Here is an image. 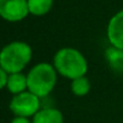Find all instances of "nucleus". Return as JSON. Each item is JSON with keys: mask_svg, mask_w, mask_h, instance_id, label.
Wrapping results in <instances>:
<instances>
[{"mask_svg": "<svg viewBox=\"0 0 123 123\" xmlns=\"http://www.w3.org/2000/svg\"><path fill=\"white\" fill-rule=\"evenodd\" d=\"M54 69L67 79L76 80L83 77L88 70L86 58L75 48L64 47L60 48L53 59Z\"/></svg>", "mask_w": 123, "mask_h": 123, "instance_id": "1", "label": "nucleus"}, {"mask_svg": "<svg viewBox=\"0 0 123 123\" xmlns=\"http://www.w3.org/2000/svg\"><path fill=\"white\" fill-rule=\"evenodd\" d=\"M31 59V47L22 41L6 45L0 54V67L9 74L21 73Z\"/></svg>", "mask_w": 123, "mask_h": 123, "instance_id": "2", "label": "nucleus"}, {"mask_svg": "<svg viewBox=\"0 0 123 123\" xmlns=\"http://www.w3.org/2000/svg\"><path fill=\"white\" fill-rule=\"evenodd\" d=\"M28 89L39 98L48 95L57 82V70L48 63L36 64L27 75Z\"/></svg>", "mask_w": 123, "mask_h": 123, "instance_id": "3", "label": "nucleus"}, {"mask_svg": "<svg viewBox=\"0 0 123 123\" xmlns=\"http://www.w3.org/2000/svg\"><path fill=\"white\" fill-rule=\"evenodd\" d=\"M10 109L16 116L19 117L35 116L40 111V99L31 92H23L12 98Z\"/></svg>", "mask_w": 123, "mask_h": 123, "instance_id": "4", "label": "nucleus"}, {"mask_svg": "<svg viewBox=\"0 0 123 123\" xmlns=\"http://www.w3.org/2000/svg\"><path fill=\"white\" fill-rule=\"evenodd\" d=\"M28 13V0H0V15L6 21L18 22Z\"/></svg>", "mask_w": 123, "mask_h": 123, "instance_id": "5", "label": "nucleus"}, {"mask_svg": "<svg viewBox=\"0 0 123 123\" xmlns=\"http://www.w3.org/2000/svg\"><path fill=\"white\" fill-rule=\"evenodd\" d=\"M107 37L113 47L123 49V10L117 12L109 22Z\"/></svg>", "mask_w": 123, "mask_h": 123, "instance_id": "6", "label": "nucleus"}, {"mask_svg": "<svg viewBox=\"0 0 123 123\" xmlns=\"http://www.w3.org/2000/svg\"><path fill=\"white\" fill-rule=\"evenodd\" d=\"M33 123H64V117L59 110L47 107L40 110L34 116Z\"/></svg>", "mask_w": 123, "mask_h": 123, "instance_id": "7", "label": "nucleus"}, {"mask_svg": "<svg viewBox=\"0 0 123 123\" xmlns=\"http://www.w3.org/2000/svg\"><path fill=\"white\" fill-rule=\"evenodd\" d=\"M105 58L113 71L123 73V49L111 46L105 51Z\"/></svg>", "mask_w": 123, "mask_h": 123, "instance_id": "8", "label": "nucleus"}, {"mask_svg": "<svg viewBox=\"0 0 123 123\" xmlns=\"http://www.w3.org/2000/svg\"><path fill=\"white\" fill-rule=\"evenodd\" d=\"M6 88H7L9 92H11L15 95L23 93L24 89L28 88V79H27V76L21 74V73L10 74Z\"/></svg>", "mask_w": 123, "mask_h": 123, "instance_id": "9", "label": "nucleus"}, {"mask_svg": "<svg viewBox=\"0 0 123 123\" xmlns=\"http://www.w3.org/2000/svg\"><path fill=\"white\" fill-rule=\"evenodd\" d=\"M53 4V0H28L29 12L34 16L46 15Z\"/></svg>", "mask_w": 123, "mask_h": 123, "instance_id": "10", "label": "nucleus"}, {"mask_svg": "<svg viewBox=\"0 0 123 123\" xmlns=\"http://www.w3.org/2000/svg\"><path fill=\"white\" fill-rule=\"evenodd\" d=\"M91 89V83H89V80L87 77H80V79H76V80H73V83H71V91L77 97H83L86 95Z\"/></svg>", "mask_w": 123, "mask_h": 123, "instance_id": "11", "label": "nucleus"}, {"mask_svg": "<svg viewBox=\"0 0 123 123\" xmlns=\"http://www.w3.org/2000/svg\"><path fill=\"white\" fill-rule=\"evenodd\" d=\"M9 77H10V74L9 73H6L3 69H0V87H1V88H5L7 86Z\"/></svg>", "mask_w": 123, "mask_h": 123, "instance_id": "12", "label": "nucleus"}, {"mask_svg": "<svg viewBox=\"0 0 123 123\" xmlns=\"http://www.w3.org/2000/svg\"><path fill=\"white\" fill-rule=\"evenodd\" d=\"M11 123H31V122L28 119V117H19V116H16V117L12 119Z\"/></svg>", "mask_w": 123, "mask_h": 123, "instance_id": "13", "label": "nucleus"}]
</instances>
